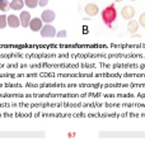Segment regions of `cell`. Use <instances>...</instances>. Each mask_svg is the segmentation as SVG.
Masks as SVG:
<instances>
[{"label":"cell","instance_id":"6da1fadb","mask_svg":"<svg viewBox=\"0 0 145 152\" xmlns=\"http://www.w3.org/2000/svg\"><path fill=\"white\" fill-rule=\"evenodd\" d=\"M116 18H117V10H116V8H115L113 4H111V5H108L107 8L103 9V12H102V20L109 28L112 27V23L116 20Z\"/></svg>","mask_w":145,"mask_h":152},{"label":"cell","instance_id":"7a4b0ae2","mask_svg":"<svg viewBox=\"0 0 145 152\" xmlns=\"http://www.w3.org/2000/svg\"><path fill=\"white\" fill-rule=\"evenodd\" d=\"M41 36L43 38H52V37L56 36V29L50 24V23H47L45 27L41 28Z\"/></svg>","mask_w":145,"mask_h":152},{"label":"cell","instance_id":"3957f363","mask_svg":"<svg viewBox=\"0 0 145 152\" xmlns=\"http://www.w3.org/2000/svg\"><path fill=\"white\" fill-rule=\"evenodd\" d=\"M121 15H122L125 19L130 20V19H132L134 15H135V9H134L132 7H130V5L124 7L122 10H121Z\"/></svg>","mask_w":145,"mask_h":152},{"label":"cell","instance_id":"277c9868","mask_svg":"<svg viewBox=\"0 0 145 152\" xmlns=\"http://www.w3.org/2000/svg\"><path fill=\"white\" fill-rule=\"evenodd\" d=\"M42 22H45L46 24L47 23H51V22H54L55 20V12L54 10H51V9H47V10H45L42 13Z\"/></svg>","mask_w":145,"mask_h":152},{"label":"cell","instance_id":"5b68a950","mask_svg":"<svg viewBox=\"0 0 145 152\" xmlns=\"http://www.w3.org/2000/svg\"><path fill=\"white\" fill-rule=\"evenodd\" d=\"M30 28H31V31H33V32L41 31V28H42V19H40V18H33V19H31Z\"/></svg>","mask_w":145,"mask_h":152},{"label":"cell","instance_id":"8992f818","mask_svg":"<svg viewBox=\"0 0 145 152\" xmlns=\"http://www.w3.org/2000/svg\"><path fill=\"white\" fill-rule=\"evenodd\" d=\"M85 13L88 14V15H90V17H94V15H97L98 14V12H99V9H98V7L95 5V4H93V3H89V4H87L85 5Z\"/></svg>","mask_w":145,"mask_h":152},{"label":"cell","instance_id":"52a82bcc","mask_svg":"<svg viewBox=\"0 0 145 152\" xmlns=\"http://www.w3.org/2000/svg\"><path fill=\"white\" fill-rule=\"evenodd\" d=\"M19 19H21V24L23 28L30 27V22H31V15L28 12H22L21 15H19Z\"/></svg>","mask_w":145,"mask_h":152},{"label":"cell","instance_id":"ba28073f","mask_svg":"<svg viewBox=\"0 0 145 152\" xmlns=\"http://www.w3.org/2000/svg\"><path fill=\"white\" fill-rule=\"evenodd\" d=\"M8 26L10 28H18L21 26V19L17 15H9L8 17Z\"/></svg>","mask_w":145,"mask_h":152},{"label":"cell","instance_id":"9c48e42d","mask_svg":"<svg viewBox=\"0 0 145 152\" xmlns=\"http://www.w3.org/2000/svg\"><path fill=\"white\" fill-rule=\"evenodd\" d=\"M138 29H139V22L131 20V19H130V22H129V24H127V31L131 33V34H134V33H136Z\"/></svg>","mask_w":145,"mask_h":152},{"label":"cell","instance_id":"30bf717a","mask_svg":"<svg viewBox=\"0 0 145 152\" xmlns=\"http://www.w3.org/2000/svg\"><path fill=\"white\" fill-rule=\"evenodd\" d=\"M24 7V0H13L10 3V8L13 10H22Z\"/></svg>","mask_w":145,"mask_h":152},{"label":"cell","instance_id":"8fae6325","mask_svg":"<svg viewBox=\"0 0 145 152\" xmlns=\"http://www.w3.org/2000/svg\"><path fill=\"white\" fill-rule=\"evenodd\" d=\"M9 8H10V4L8 3V0H0V10L7 12Z\"/></svg>","mask_w":145,"mask_h":152},{"label":"cell","instance_id":"7c38bea8","mask_svg":"<svg viewBox=\"0 0 145 152\" xmlns=\"http://www.w3.org/2000/svg\"><path fill=\"white\" fill-rule=\"evenodd\" d=\"M24 4H26L28 8L35 9L38 5V0H24Z\"/></svg>","mask_w":145,"mask_h":152},{"label":"cell","instance_id":"4fadbf2b","mask_svg":"<svg viewBox=\"0 0 145 152\" xmlns=\"http://www.w3.org/2000/svg\"><path fill=\"white\" fill-rule=\"evenodd\" d=\"M8 26V17L7 15H0V29H3V28H5Z\"/></svg>","mask_w":145,"mask_h":152},{"label":"cell","instance_id":"5bb4252c","mask_svg":"<svg viewBox=\"0 0 145 152\" xmlns=\"http://www.w3.org/2000/svg\"><path fill=\"white\" fill-rule=\"evenodd\" d=\"M139 24H141L143 27H145V13H143L140 15V19H139Z\"/></svg>","mask_w":145,"mask_h":152},{"label":"cell","instance_id":"9a60e30c","mask_svg":"<svg viewBox=\"0 0 145 152\" xmlns=\"http://www.w3.org/2000/svg\"><path fill=\"white\" fill-rule=\"evenodd\" d=\"M56 36L59 37V38H64V37H66V31L62 29V31H60L59 33H56Z\"/></svg>","mask_w":145,"mask_h":152},{"label":"cell","instance_id":"2e32d148","mask_svg":"<svg viewBox=\"0 0 145 152\" xmlns=\"http://www.w3.org/2000/svg\"><path fill=\"white\" fill-rule=\"evenodd\" d=\"M48 3V0H38V5L40 7H46Z\"/></svg>","mask_w":145,"mask_h":152},{"label":"cell","instance_id":"e0dca14e","mask_svg":"<svg viewBox=\"0 0 145 152\" xmlns=\"http://www.w3.org/2000/svg\"><path fill=\"white\" fill-rule=\"evenodd\" d=\"M115 1H117V3H120V1H122V0H115Z\"/></svg>","mask_w":145,"mask_h":152},{"label":"cell","instance_id":"ac0fdd59","mask_svg":"<svg viewBox=\"0 0 145 152\" xmlns=\"http://www.w3.org/2000/svg\"><path fill=\"white\" fill-rule=\"evenodd\" d=\"M131 1H135V0H131Z\"/></svg>","mask_w":145,"mask_h":152}]
</instances>
